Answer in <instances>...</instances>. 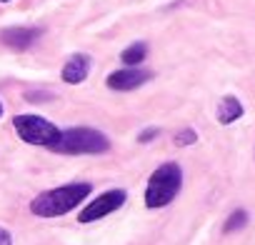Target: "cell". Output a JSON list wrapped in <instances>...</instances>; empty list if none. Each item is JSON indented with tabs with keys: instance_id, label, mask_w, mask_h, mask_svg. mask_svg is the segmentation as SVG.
<instances>
[{
	"instance_id": "obj_14",
	"label": "cell",
	"mask_w": 255,
	"mask_h": 245,
	"mask_svg": "<svg viewBox=\"0 0 255 245\" xmlns=\"http://www.w3.org/2000/svg\"><path fill=\"white\" fill-rule=\"evenodd\" d=\"M0 245H13V235L5 228H0Z\"/></svg>"
},
{
	"instance_id": "obj_9",
	"label": "cell",
	"mask_w": 255,
	"mask_h": 245,
	"mask_svg": "<svg viewBox=\"0 0 255 245\" xmlns=\"http://www.w3.org/2000/svg\"><path fill=\"white\" fill-rule=\"evenodd\" d=\"M243 113H245V110H243V103H240L235 95L220 98V103H218V108H215V118H218L220 125H230V122L240 120Z\"/></svg>"
},
{
	"instance_id": "obj_4",
	"label": "cell",
	"mask_w": 255,
	"mask_h": 245,
	"mask_svg": "<svg viewBox=\"0 0 255 245\" xmlns=\"http://www.w3.org/2000/svg\"><path fill=\"white\" fill-rule=\"evenodd\" d=\"M13 128L18 133V138L28 145H43V148H53L60 138V128H55L50 120L40 118V115H33V113H25V115H15L13 120Z\"/></svg>"
},
{
	"instance_id": "obj_6",
	"label": "cell",
	"mask_w": 255,
	"mask_h": 245,
	"mask_svg": "<svg viewBox=\"0 0 255 245\" xmlns=\"http://www.w3.org/2000/svg\"><path fill=\"white\" fill-rule=\"evenodd\" d=\"M150 78H153V73L143 70V68H120L105 78V85L110 90H118V93H130V90L143 88Z\"/></svg>"
},
{
	"instance_id": "obj_16",
	"label": "cell",
	"mask_w": 255,
	"mask_h": 245,
	"mask_svg": "<svg viewBox=\"0 0 255 245\" xmlns=\"http://www.w3.org/2000/svg\"><path fill=\"white\" fill-rule=\"evenodd\" d=\"M0 3H8V0H0Z\"/></svg>"
},
{
	"instance_id": "obj_10",
	"label": "cell",
	"mask_w": 255,
	"mask_h": 245,
	"mask_svg": "<svg viewBox=\"0 0 255 245\" xmlns=\"http://www.w3.org/2000/svg\"><path fill=\"white\" fill-rule=\"evenodd\" d=\"M145 58H148V45H145V43H133V45H128V48L120 53V60H123V65H128V68H138Z\"/></svg>"
},
{
	"instance_id": "obj_8",
	"label": "cell",
	"mask_w": 255,
	"mask_h": 245,
	"mask_svg": "<svg viewBox=\"0 0 255 245\" xmlns=\"http://www.w3.org/2000/svg\"><path fill=\"white\" fill-rule=\"evenodd\" d=\"M88 73H90V55L75 53V55L68 58V63L63 65V73L60 75H63V80L68 85H78V83H83L88 78Z\"/></svg>"
},
{
	"instance_id": "obj_12",
	"label": "cell",
	"mask_w": 255,
	"mask_h": 245,
	"mask_svg": "<svg viewBox=\"0 0 255 245\" xmlns=\"http://www.w3.org/2000/svg\"><path fill=\"white\" fill-rule=\"evenodd\" d=\"M175 145H180V148H185V145H193L195 140H198V133L193 130V128H183L180 133H175Z\"/></svg>"
},
{
	"instance_id": "obj_3",
	"label": "cell",
	"mask_w": 255,
	"mask_h": 245,
	"mask_svg": "<svg viewBox=\"0 0 255 245\" xmlns=\"http://www.w3.org/2000/svg\"><path fill=\"white\" fill-rule=\"evenodd\" d=\"M183 188V170L178 163H163L160 168L153 170V175L148 178V188H145V208L158 210L170 205L178 193Z\"/></svg>"
},
{
	"instance_id": "obj_7",
	"label": "cell",
	"mask_w": 255,
	"mask_h": 245,
	"mask_svg": "<svg viewBox=\"0 0 255 245\" xmlns=\"http://www.w3.org/2000/svg\"><path fill=\"white\" fill-rule=\"evenodd\" d=\"M40 33H43L40 28H8V30H3L0 40L13 50H28L40 38Z\"/></svg>"
},
{
	"instance_id": "obj_15",
	"label": "cell",
	"mask_w": 255,
	"mask_h": 245,
	"mask_svg": "<svg viewBox=\"0 0 255 245\" xmlns=\"http://www.w3.org/2000/svg\"><path fill=\"white\" fill-rule=\"evenodd\" d=\"M0 115H3V105H0Z\"/></svg>"
},
{
	"instance_id": "obj_5",
	"label": "cell",
	"mask_w": 255,
	"mask_h": 245,
	"mask_svg": "<svg viewBox=\"0 0 255 245\" xmlns=\"http://www.w3.org/2000/svg\"><path fill=\"white\" fill-rule=\"evenodd\" d=\"M125 200H128V193H125L123 188L105 190V193H100L95 200H90V203L80 210L78 220H80V223H95V220H103L105 215H110V213H115L118 208H123Z\"/></svg>"
},
{
	"instance_id": "obj_1",
	"label": "cell",
	"mask_w": 255,
	"mask_h": 245,
	"mask_svg": "<svg viewBox=\"0 0 255 245\" xmlns=\"http://www.w3.org/2000/svg\"><path fill=\"white\" fill-rule=\"evenodd\" d=\"M93 185L90 183H68L53 190H45L40 195L33 198L30 203V213L38 218H60L68 215L73 208H78L88 195H90Z\"/></svg>"
},
{
	"instance_id": "obj_11",
	"label": "cell",
	"mask_w": 255,
	"mask_h": 245,
	"mask_svg": "<svg viewBox=\"0 0 255 245\" xmlns=\"http://www.w3.org/2000/svg\"><path fill=\"white\" fill-rule=\"evenodd\" d=\"M245 225H248V210L235 208V210L228 215V220H225L223 230H225V233H233V230H243Z\"/></svg>"
},
{
	"instance_id": "obj_13",
	"label": "cell",
	"mask_w": 255,
	"mask_h": 245,
	"mask_svg": "<svg viewBox=\"0 0 255 245\" xmlns=\"http://www.w3.org/2000/svg\"><path fill=\"white\" fill-rule=\"evenodd\" d=\"M158 133H160L158 128H148V130H143V133L138 135V140H140V143H150L153 138H158Z\"/></svg>"
},
{
	"instance_id": "obj_2",
	"label": "cell",
	"mask_w": 255,
	"mask_h": 245,
	"mask_svg": "<svg viewBox=\"0 0 255 245\" xmlns=\"http://www.w3.org/2000/svg\"><path fill=\"white\" fill-rule=\"evenodd\" d=\"M50 150L60 155H103L110 150V140L105 133L95 128L78 125V128L60 130V138Z\"/></svg>"
}]
</instances>
